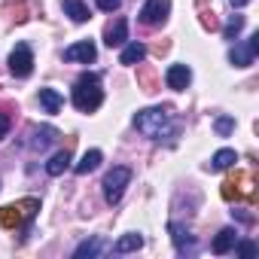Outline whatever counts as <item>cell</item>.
<instances>
[{
    "mask_svg": "<svg viewBox=\"0 0 259 259\" xmlns=\"http://www.w3.org/2000/svg\"><path fill=\"white\" fill-rule=\"evenodd\" d=\"M104 104V89H101V76L98 73H82L73 82V107L82 113H95Z\"/></svg>",
    "mask_w": 259,
    "mask_h": 259,
    "instance_id": "cell-2",
    "label": "cell"
},
{
    "mask_svg": "<svg viewBox=\"0 0 259 259\" xmlns=\"http://www.w3.org/2000/svg\"><path fill=\"white\" fill-rule=\"evenodd\" d=\"M128 40V22L125 19H116L113 25H107V31H104V43L113 49V46H122Z\"/></svg>",
    "mask_w": 259,
    "mask_h": 259,
    "instance_id": "cell-11",
    "label": "cell"
},
{
    "mask_svg": "<svg viewBox=\"0 0 259 259\" xmlns=\"http://www.w3.org/2000/svg\"><path fill=\"white\" fill-rule=\"evenodd\" d=\"M132 183V168H125V165H116L113 171H107L104 174V198H107V204H119L122 201V192H125V186Z\"/></svg>",
    "mask_w": 259,
    "mask_h": 259,
    "instance_id": "cell-4",
    "label": "cell"
},
{
    "mask_svg": "<svg viewBox=\"0 0 259 259\" xmlns=\"http://www.w3.org/2000/svg\"><path fill=\"white\" fill-rule=\"evenodd\" d=\"M238 256H244V259H253L256 256V244L253 241H235V247H232Z\"/></svg>",
    "mask_w": 259,
    "mask_h": 259,
    "instance_id": "cell-25",
    "label": "cell"
},
{
    "mask_svg": "<svg viewBox=\"0 0 259 259\" xmlns=\"http://www.w3.org/2000/svg\"><path fill=\"white\" fill-rule=\"evenodd\" d=\"M232 4V10H241V7H247V4H253V0H229Z\"/></svg>",
    "mask_w": 259,
    "mask_h": 259,
    "instance_id": "cell-29",
    "label": "cell"
},
{
    "mask_svg": "<svg viewBox=\"0 0 259 259\" xmlns=\"http://www.w3.org/2000/svg\"><path fill=\"white\" fill-rule=\"evenodd\" d=\"M58 138V132H55V128L52 125H40V128H34V132H31V150H46L52 141Z\"/></svg>",
    "mask_w": 259,
    "mask_h": 259,
    "instance_id": "cell-12",
    "label": "cell"
},
{
    "mask_svg": "<svg viewBox=\"0 0 259 259\" xmlns=\"http://www.w3.org/2000/svg\"><path fill=\"white\" fill-rule=\"evenodd\" d=\"M144 247V235L141 232H128V235H122L116 244H113V253H135V250H141Z\"/></svg>",
    "mask_w": 259,
    "mask_h": 259,
    "instance_id": "cell-15",
    "label": "cell"
},
{
    "mask_svg": "<svg viewBox=\"0 0 259 259\" xmlns=\"http://www.w3.org/2000/svg\"><path fill=\"white\" fill-rule=\"evenodd\" d=\"M147 58V46L144 43H128L125 49H122V55H119V64H128V67H135V64H141Z\"/></svg>",
    "mask_w": 259,
    "mask_h": 259,
    "instance_id": "cell-14",
    "label": "cell"
},
{
    "mask_svg": "<svg viewBox=\"0 0 259 259\" xmlns=\"http://www.w3.org/2000/svg\"><path fill=\"white\" fill-rule=\"evenodd\" d=\"M168 232H171L174 247H177V253H180V256H183V253H195V238L189 235V229H186V226L171 223V226H168Z\"/></svg>",
    "mask_w": 259,
    "mask_h": 259,
    "instance_id": "cell-10",
    "label": "cell"
},
{
    "mask_svg": "<svg viewBox=\"0 0 259 259\" xmlns=\"http://www.w3.org/2000/svg\"><path fill=\"white\" fill-rule=\"evenodd\" d=\"M135 128L150 141H174L177 138V122L165 107H147L135 113Z\"/></svg>",
    "mask_w": 259,
    "mask_h": 259,
    "instance_id": "cell-1",
    "label": "cell"
},
{
    "mask_svg": "<svg viewBox=\"0 0 259 259\" xmlns=\"http://www.w3.org/2000/svg\"><path fill=\"white\" fill-rule=\"evenodd\" d=\"M37 210H40V198H22L16 204H7V207H0V226L4 229H19L22 223L34 220Z\"/></svg>",
    "mask_w": 259,
    "mask_h": 259,
    "instance_id": "cell-3",
    "label": "cell"
},
{
    "mask_svg": "<svg viewBox=\"0 0 259 259\" xmlns=\"http://www.w3.org/2000/svg\"><path fill=\"white\" fill-rule=\"evenodd\" d=\"M235 241H238V232L235 229H223L217 238H213V244H210V250L217 253V256H223V253H229L232 247H235Z\"/></svg>",
    "mask_w": 259,
    "mask_h": 259,
    "instance_id": "cell-18",
    "label": "cell"
},
{
    "mask_svg": "<svg viewBox=\"0 0 259 259\" xmlns=\"http://www.w3.org/2000/svg\"><path fill=\"white\" fill-rule=\"evenodd\" d=\"M171 16V0H147V4L141 7V22L147 28H159L165 25Z\"/></svg>",
    "mask_w": 259,
    "mask_h": 259,
    "instance_id": "cell-6",
    "label": "cell"
},
{
    "mask_svg": "<svg viewBox=\"0 0 259 259\" xmlns=\"http://www.w3.org/2000/svg\"><path fill=\"white\" fill-rule=\"evenodd\" d=\"M10 128H13V116H10L7 110H0V141L10 135Z\"/></svg>",
    "mask_w": 259,
    "mask_h": 259,
    "instance_id": "cell-26",
    "label": "cell"
},
{
    "mask_svg": "<svg viewBox=\"0 0 259 259\" xmlns=\"http://www.w3.org/2000/svg\"><path fill=\"white\" fill-rule=\"evenodd\" d=\"M61 10H64V16H70L76 25H82V22L92 19V13H89V7L82 4V0H61Z\"/></svg>",
    "mask_w": 259,
    "mask_h": 259,
    "instance_id": "cell-16",
    "label": "cell"
},
{
    "mask_svg": "<svg viewBox=\"0 0 259 259\" xmlns=\"http://www.w3.org/2000/svg\"><path fill=\"white\" fill-rule=\"evenodd\" d=\"M238 162V153L235 150H220V153H213V159H210V171H226V168H232Z\"/></svg>",
    "mask_w": 259,
    "mask_h": 259,
    "instance_id": "cell-21",
    "label": "cell"
},
{
    "mask_svg": "<svg viewBox=\"0 0 259 259\" xmlns=\"http://www.w3.org/2000/svg\"><path fill=\"white\" fill-rule=\"evenodd\" d=\"M122 7V0H98V10H104V13H116Z\"/></svg>",
    "mask_w": 259,
    "mask_h": 259,
    "instance_id": "cell-27",
    "label": "cell"
},
{
    "mask_svg": "<svg viewBox=\"0 0 259 259\" xmlns=\"http://www.w3.org/2000/svg\"><path fill=\"white\" fill-rule=\"evenodd\" d=\"M10 73L19 79H28L34 73V52L28 43H16V49L10 52Z\"/></svg>",
    "mask_w": 259,
    "mask_h": 259,
    "instance_id": "cell-5",
    "label": "cell"
},
{
    "mask_svg": "<svg viewBox=\"0 0 259 259\" xmlns=\"http://www.w3.org/2000/svg\"><path fill=\"white\" fill-rule=\"evenodd\" d=\"M95 58H98V49H95V43H92V40H79V43H73V46H67V49H64V61L92 64Z\"/></svg>",
    "mask_w": 259,
    "mask_h": 259,
    "instance_id": "cell-8",
    "label": "cell"
},
{
    "mask_svg": "<svg viewBox=\"0 0 259 259\" xmlns=\"http://www.w3.org/2000/svg\"><path fill=\"white\" fill-rule=\"evenodd\" d=\"M213 132H217L220 138H229V135L235 132V116H217V119H213Z\"/></svg>",
    "mask_w": 259,
    "mask_h": 259,
    "instance_id": "cell-22",
    "label": "cell"
},
{
    "mask_svg": "<svg viewBox=\"0 0 259 259\" xmlns=\"http://www.w3.org/2000/svg\"><path fill=\"white\" fill-rule=\"evenodd\" d=\"M101 162H104V153H101V150H89V153H85V156H82V159L73 165V171L82 177V174H92V171H95Z\"/></svg>",
    "mask_w": 259,
    "mask_h": 259,
    "instance_id": "cell-17",
    "label": "cell"
},
{
    "mask_svg": "<svg viewBox=\"0 0 259 259\" xmlns=\"http://www.w3.org/2000/svg\"><path fill=\"white\" fill-rule=\"evenodd\" d=\"M201 25H204V28H217V19H213V13H201Z\"/></svg>",
    "mask_w": 259,
    "mask_h": 259,
    "instance_id": "cell-28",
    "label": "cell"
},
{
    "mask_svg": "<svg viewBox=\"0 0 259 259\" xmlns=\"http://www.w3.org/2000/svg\"><path fill=\"white\" fill-rule=\"evenodd\" d=\"M135 67H138V79H141L144 92H156V73H153L147 64H135Z\"/></svg>",
    "mask_w": 259,
    "mask_h": 259,
    "instance_id": "cell-24",
    "label": "cell"
},
{
    "mask_svg": "<svg viewBox=\"0 0 259 259\" xmlns=\"http://www.w3.org/2000/svg\"><path fill=\"white\" fill-rule=\"evenodd\" d=\"M101 253H107V241L104 238H89V241H82L76 250H73V256L76 259H95V256H101Z\"/></svg>",
    "mask_w": 259,
    "mask_h": 259,
    "instance_id": "cell-13",
    "label": "cell"
},
{
    "mask_svg": "<svg viewBox=\"0 0 259 259\" xmlns=\"http://www.w3.org/2000/svg\"><path fill=\"white\" fill-rule=\"evenodd\" d=\"M61 104H64V98H61L55 89H40V107H43L46 113H58Z\"/></svg>",
    "mask_w": 259,
    "mask_h": 259,
    "instance_id": "cell-20",
    "label": "cell"
},
{
    "mask_svg": "<svg viewBox=\"0 0 259 259\" xmlns=\"http://www.w3.org/2000/svg\"><path fill=\"white\" fill-rule=\"evenodd\" d=\"M256 52H259V31L250 34L247 43H235V46L229 49V61H232L235 67H250L253 58H256Z\"/></svg>",
    "mask_w": 259,
    "mask_h": 259,
    "instance_id": "cell-7",
    "label": "cell"
},
{
    "mask_svg": "<svg viewBox=\"0 0 259 259\" xmlns=\"http://www.w3.org/2000/svg\"><path fill=\"white\" fill-rule=\"evenodd\" d=\"M67 168H70V153H67V150L55 153V156L46 162V174H49V177H61Z\"/></svg>",
    "mask_w": 259,
    "mask_h": 259,
    "instance_id": "cell-19",
    "label": "cell"
},
{
    "mask_svg": "<svg viewBox=\"0 0 259 259\" xmlns=\"http://www.w3.org/2000/svg\"><path fill=\"white\" fill-rule=\"evenodd\" d=\"M241 28H244V16H229V22H226V28H223V37H226V40H238Z\"/></svg>",
    "mask_w": 259,
    "mask_h": 259,
    "instance_id": "cell-23",
    "label": "cell"
},
{
    "mask_svg": "<svg viewBox=\"0 0 259 259\" xmlns=\"http://www.w3.org/2000/svg\"><path fill=\"white\" fill-rule=\"evenodd\" d=\"M165 82H168V89H174V92H186L189 82H192L189 64H171L168 73H165Z\"/></svg>",
    "mask_w": 259,
    "mask_h": 259,
    "instance_id": "cell-9",
    "label": "cell"
}]
</instances>
